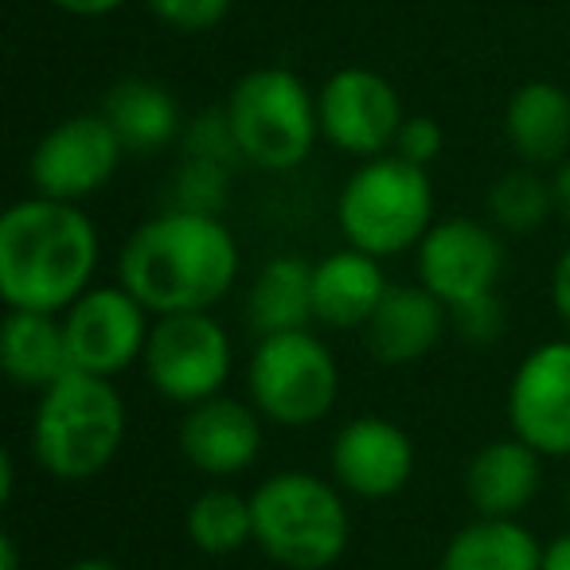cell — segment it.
I'll use <instances>...</instances> for the list:
<instances>
[{"mask_svg": "<svg viewBox=\"0 0 570 570\" xmlns=\"http://www.w3.org/2000/svg\"><path fill=\"white\" fill-rule=\"evenodd\" d=\"M328 473L356 500H391L414 476V442L387 414H356L333 434Z\"/></svg>", "mask_w": 570, "mask_h": 570, "instance_id": "cell-14", "label": "cell"}, {"mask_svg": "<svg viewBox=\"0 0 570 570\" xmlns=\"http://www.w3.org/2000/svg\"><path fill=\"white\" fill-rule=\"evenodd\" d=\"M442 145H445V134L430 114H406V121L399 126V137H395V149L403 160L411 165H422L430 168L438 157H442Z\"/></svg>", "mask_w": 570, "mask_h": 570, "instance_id": "cell-30", "label": "cell"}, {"mask_svg": "<svg viewBox=\"0 0 570 570\" xmlns=\"http://www.w3.org/2000/svg\"><path fill=\"white\" fill-rule=\"evenodd\" d=\"M230 196V165L184 157L168 180V207L199 215H219Z\"/></svg>", "mask_w": 570, "mask_h": 570, "instance_id": "cell-26", "label": "cell"}, {"mask_svg": "<svg viewBox=\"0 0 570 570\" xmlns=\"http://www.w3.org/2000/svg\"><path fill=\"white\" fill-rule=\"evenodd\" d=\"M0 367L17 387L36 391L51 387L71 372V348H67L63 317L36 309H9L0 325Z\"/></svg>", "mask_w": 570, "mask_h": 570, "instance_id": "cell-20", "label": "cell"}, {"mask_svg": "<svg viewBox=\"0 0 570 570\" xmlns=\"http://www.w3.org/2000/svg\"><path fill=\"white\" fill-rule=\"evenodd\" d=\"M129 434V406L114 380L71 372L36 395L32 453L48 476L63 484L95 481L121 453Z\"/></svg>", "mask_w": 570, "mask_h": 570, "instance_id": "cell-3", "label": "cell"}, {"mask_svg": "<svg viewBox=\"0 0 570 570\" xmlns=\"http://www.w3.org/2000/svg\"><path fill=\"white\" fill-rule=\"evenodd\" d=\"M484 207H489V223L504 235H535L554 215V188L539 176V168L520 165L489 184Z\"/></svg>", "mask_w": 570, "mask_h": 570, "instance_id": "cell-25", "label": "cell"}, {"mask_svg": "<svg viewBox=\"0 0 570 570\" xmlns=\"http://www.w3.org/2000/svg\"><path fill=\"white\" fill-rule=\"evenodd\" d=\"M543 543L520 515H473L442 547L438 570H539Z\"/></svg>", "mask_w": 570, "mask_h": 570, "instance_id": "cell-21", "label": "cell"}, {"mask_svg": "<svg viewBox=\"0 0 570 570\" xmlns=\"http://www.w3.org/2000/svg\"><path fill=\"white\" fill-rule=\"evenodd\" d=\"M227 118L238 157L262 173H294L321 141L317 95L289 67H254L230 87Z\"/></svg>", "mask_w": 570, "mask_h": 570, "instance_id": "cell-6", "label": "cell"}, {"mask_svg": "<svg viewBox=\"0 0 570 570\" xmlns=\"http://www.w3.org/2000/svg\"><path fill=\"white\" fill-rule=\"evenodd\" d=\"M246 399L282 430H309L341 399V364L313 328L258 336L246 364Z\"/></svg>", "mask_w": 570, "mask_h": 570, "instance_id": "cell-7", "label": "cell"}, {"mask_svg": "<svg viewBox=\"0 0 570 570\" xmlns=\"http://www.w3.org/2000/svg\"><path fill=\"white\" fill-rule=\"evenodd\" d=\"M551 188H554V215L570 227V157L562 165H554Z\"/></svg>", "mask_w": 570, "mask_h": 570, "instance_id": "cell-34", "label": "cell"}, {"mask_svg": "<svg viewBox=\"0 0 570 570\" xmlns=\"http://www.w3.org/2000/svg\"><path fill=\"white\" fill-rule=\"evenodd\" d=\"M414 266H419V282L430 294L445 305L473 302V297L497 294V282L504 274V243L500 230L484 219H469V215H450L438 219L426 230L419 246H414Z\"/></svg>", "mask_w": 570, "mask_h": 570, "instance_id": "cell-12", "label": "cell"}, {"mask_svg": "<svg viewBox=\"0 0 570 570\" xmlns=\"http://www.w3.org/2000/svg\"><path fill=\"white\" fill-rule=\"evenodd\" d=\"M59 317L71 348V367L106 375V380H118L121 372L141 364L153 333V313L121 282L90 285Z\"/></svg>", "mask_w": 570, "mask_h": 570, "instance_id": "cell-11", "label": "cell"}, {"mask_svg": "<svg viewBox=\"0 0 570 570\" xmlns=\"http://www.w3.org/2000/svg\"><path fill=\"white\" fill-rule=\"evenodd\" d=\"M348 492L333 476L282 469L254 484V547L282 570H328L352 539Z\"/></svg>", "mask_w": 570, "mask_h": 570, "instance_id": "cell-4", "label": "cell"}, {"mask_svg": "<svg viewBox=\"0 0 570 570\" xmlns=\"http://www.w3.org/2000/svg\"><path fill=\"white\" fill-rule=\"evenodd\" d=\"M262 414L250 399L212 395L196 406H184L176 445L196 473L212 481L238 476L258 461L262 453Z\"/></svg>", "mask_w": 570, "mask_h": 570, "instance_id": "cell-15", "label": "cell"}, {"mask_svg": "<svg viewBox=\"0 0 570 570\" xmlns=\"http://www.w3.org/2000/svg\"><path fill=\"white\" fill-rule=\"evenodd\" d=\"M387 289L383 258L344 243L313 262V321L333 333H364Z\"/></svg>", "mask_w": 570, "mask_h": 570, "instance_id": "cell-16", "label": "cell"}, {"mask_svg": "<svg viewBox=\"0 0 570 570\" xmlns=\"http://www.w3.org/2000/svg\"><path fill=\"white\" fill-rule=\"evenodd\" d=\"M450 333V309L430 294L426 285H391L380 302L375 317L364 328V344L372 360L387 367L419 364L422 356L438 348V341Z\"/></svg>", "mask_w": 570, "mask_h": 570, "instance_id": "cell-17", "label": "cell"}, {"mask_svg": "<svg viewBox=\"0 0 570 570\" xmlns=\"http://www.w3.org/2000/svg\"><path fill=\"white\" fill-rule=\"evenodd\" d=\"M0 570H20V543L12 531L0 535Z\"/></svg>", "mask_w": 570, "mask_h": 570, "instance_id": "cell-36", "label": "cell"}, {"mask_svg": "<svg viewBox=\"0 0 570 570\" xmlns=\"http://www.w3.org/2000/svg\"><path fill=\"white\" fill-rule=\"evenodd\" d=\"M12 489H17V458H12V450L0 453V500L9 504L12 500Z\"/></svg>", "mask_w": 570, "mask_h": 570, "instance_id": "cell-35", "label": "cell"}, {"mask_svg": "<svg viewBox=\"0 0 570 570\" xmlns=\"http://www.w3.org/2000/svg\"><path fill=\"white\" fill-rule=\"evenodd\" d=\"M543 453L523 438H492L465 461L461 489L476 515H520L543 489Z\"/></svg>", "mask_w": 570, "mask_h": 570, "instance_id": "cell-18", "label": "cell"}, {"mask_svg": "<svg viewBox=\"0 0 570 570\" xmlns=\"http://www.w3.org/2000/svg\"><path fill=\"white\" fill-rule=\"evenodd\" d=\"M98 227L82 204L28 196L0 215V297L9 309L63 313L98 274Z\"/></svg>", "mask_w": 570, "mask_h": 570, "instance_id": "cell-2", "label": "cell"}, {"mask_svg": "<svg viewBox=\"0 0 570 570\" xmlns=\"http://www.w3.org/2000/svg\"><path fill=\"white\" fill-rule=\"evenodd\" d=\"M551 305L554 313H559V321L570 328V243L559 250V258H554L551 266Z\"/></svg>", "mask_w": 570, "mask_h": 570, "instance_id": "cell-31", "label": "cell"}, {"mask_svg": "<svg viewBox=\"0 0 570 570\" xmlns=\"http://www.w3.org/2000/svg\"><path fill=\"white\" fill-rule=\"evenodd\" d=\"M434 223L430 168L411 165L399 153L360 160L336 191V227L344 243L375 258L414 250Z\"/></svg>", "mask_w": 570, "mask_h": 570, "instance_id": "cell-5", "label": "cell"}, {"mask_svg": "<svg viewBox=\"0 0 570 570\" xmlns=\"http://www.w3.org/2000/svg\"><path fill=\"white\" fill-rule=\"evenodd\" d=\"M63 570H121L114 559H102V554H87V559H75L71 567H63Z\"/></svg>", "mask_w": 570, "mask_h": 570, "instance_id": "cell-37", "label": "cell"}, {"mask_svg": "<svg viewBox=\"0 0 570 570\" xmlns=\"http://www.w3.org/2000/svg\"><path fill=\"white\" fill-rule=\"evenodd\" d=\"M567 512H570V481H567Z\"/></svg>", "mask_w": 570, "mask_h": 570, "instance_id": "cell-38", "label": "cell"}, {"mask_svg": "<svg viewBox=\"0 0 570 570\" xmlns=\"http://www.w3.org/2000/svg\"><path fill=\"white\" fill-rule=\"evenodd\" d=\"M246 321L258 336L313 325V262L305 254H274L246 289Z\"/></svg>", "mask_w": 570, "mask_h": 570, "instance_id": "cell-23", "label": "cell"}, {"mask_svg": "<svg viewBox=\"0 0 570 570\" xmlns=\"http://www.w3.org/2000/svg\"><path fill=\"white\" fill-rule=\"evenodd\" d=\"M126 145L106 114H71L36 141L28 157V180L40 196L82 204L118 176Z\"/></svg>", "mask_w": 570, "mask_h": 570, "instance_id": "cell-10", "label": "cell"}, {"mask_svg": "<svg viewBox=\"0 0 570 570\" xmlns=\"http://www.w3.org/2000/svg\"><path fill=\"white\" fill-rule=\"evenodd\" d=\"M321 141L356 160H372L395 149L399 126L406 121L403 98L372 67H341L317 90Z\"/></svg>", "mask_w": 570, "mask_h": 570, "instance_id": "cell-9", "label": "cell"}, {"mask_svg": "<svg viewBox=\"0 0 570 570\" xmlns=\"http://www.w3.org/2000/svg\"><path fill=\"white\" fill-rule=\"evenodd\" d=\"M230 367H235V344L212 313L153 317L141 372L160 399L176 406H196L212 395H223Z\"/></svg>", "mask_w": 570, "mask_h": 570, "instance_id": "cell-8", "label": "cell"}, {"mask_svg": "<svg viewBox=\"0 0 570 570\" xmlns=\"http://www.w3.org/2000/svg\"><path fill=\"white\" fill-rule=\"evenodd\" d=\"M106 121L114 126V134L121 137L126 153H157L168 149L173 141H180L184 134V114L180 102L173 98V90L160 87L153 79H121L110 87L102 102Z\"/></svg>", "mask_w": 570, "mask_h": 570, "instance_id": "cell-22", "label": "cell"}, {"mask_svg": "<svg viewBox=\"0 0 570 570\" xmlns=\"http://www.w3.org/2000/svg\"><path fill=\"white\" fill-rule=\"evenodd\" d=\"M235 0H145V9L160 20L165 28L184 36H199L219 28L230 17Z\"/></svg>", "mask_w": 570, "mask_h": 570, "instance_id": "cell-28", "label": "cell"}, {"mask_svg": "<svg viewBox=\"0 0 570 570\" xmlns=\"http://www.w3.org/2000/svg\"><path fill=\"white\" fill-rule=\"evenodd\" d=\"M450 328L461 336L465 344H476V348H489L504 336V302L497 294L473 297V302L450 309Z\"/></svg>", "mask_w": 570, "mask_h": 570, "instance_id": "cell-29", "label": "cell"}, {"mask_svg": "<svg viewBox=\"0 0 570 570\" xmlns=\"http://www.w3.org/2000/svg\"><path fill=\"white\" fill-rule=\"evenodd\" d=\"M539 570H570V531H559L543 543Z\"/></svg>", "mask_w": 570, "mask_h": 570, "instance_id": "cell-32", "label": "cell"}, {"mask_svg": "<svg viewBox=\"0 0 570 570\" xmlns=\"http://www.w3.org/2000/svg\"><path fill=\"white\" fill-rule=\"evenodd\" d=\"M56 9L71 12V17H110V12H118L126 0H51Z\"/></svg>", "mask_w": 570, "mask_h": 570, "instance_id": "cell-33", "label": "cell"}, {"mask_svg": "<svg viewBox=\"0 0 570 570\" xmlns=\"http://www.w3.org/2000/svg\"><path fill=\"white\" fill-rule=\"evenodd\" d=\"M504 137L520 165H562L570 157V95L551 79L515 87L504 106Z\"/></svg>", "mask_w": 570, "mask_h": 570, "instance_id": "cell-19", "label": "cell"}, {"mask_svg": "<svg viewBox=\"0 0 570 570\" xmlns=\"http://www.w3.org/2000/svg\"><path fill=\"white\" fill-rule=\"evenodd\" d=\"M184 531L188 543L207 559H230L243 547L254 543V512L250 497L227 489V484H212L204 489L184 512Z\"/></svg>", "mask_w": 570, "mask_h": 570, "instance_id": "cell-24", "label": "cell"}, {"mask_svg": "<svg viewBox=\"0 0 570 570\" xmlns=\"http://www.w3.org/2000/svg\"><path fill=\"white\" fill-rule=\"evenodd\" d=\"M508 426L543 458H570V336L528 352L508 380Z\"/></svg>", "mask_w": 570, "mask_h": 570, "instance_id": "cell-13", "label": "cell"}, {"mask_svg": "<svg viewBox=\"0 0 570 570\" xmlns=\"http://www.w3.org/2000/svg\"><path fill=\"white\" fill-rule=\"evenodd\" d=\"M180 145H184V157H196V160H215V165L243 160L238 157V141H235V129H230L227 106H212V110L196 114L184 126Z\"/></svg>", "mask_w": 570, "mask_h": 570, "instance_id": "cell-27", "label": "cell"}, {"mask_svg": "<svg viewBox=\"0 0 570 570\" xmlns=\"http://www.w3.org/2000/svg\"><path fill=\"white\" fill-rule=\"evenodd\" d=\"M243 254L219 215L165 212L141 219L118 250V282L153 313H212L235 289Z\"/></svg>", "mask_w": 570, "mask_h": 570, "instance_id": "cell-1", "label": "cell"}]
</instances>
